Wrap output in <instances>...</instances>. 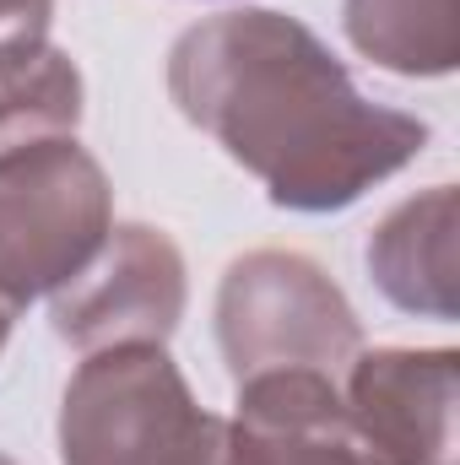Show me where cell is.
<instances>
[{"mask_svg": "<svg viewBox=\"0 0 460 465\" xmlns=\"http://www.w3.org/2000/svg\"><path fill=\"white\" fill-rule=\"evenodd\" d=\"M174 87L185 114L265 173L282 206L304 212L357 201L368 179L401 168L428 141L417 119L368 109L342 65L276 11L195 27L174 49Z\"/></svg>", "mask_w": 460, "mask_h": 465, "instance_id": "cell-1", "label": "cell"}, {"mask_svg": "<svg viewBox=\"0 0 460 465\" xmlns=\"http://www.w3.org/2000/svg\"><path fill=\"white\" fill-rule=\"evenodd\" d=\"M223 428L152 347L98 357L65 395V465H223Z\"/></svg>", "mask_w": 460, "mask_h": 465, "instance_id": "cell-2", "label": "cell"}, {"mask_svg": "<svg viewBox=\"0 0 460 465\" xmlns=\"http://www.w3.org/2000/svg\"><path fill=\"white\" fill-rule=\"evenodd\" d=\"M223 465H390L363 428L336 411V395L309 368H276L244 390L238 439Z\"/></svg>", "mask_w": 460, "mask_h": 465, "instance_id": "cell-3", "label": "cell"}, {"mask_svg": "<svg viewBox=\"0 0 460 465\" xmlns=\"http://www.w3.org/2000/svg\"><path fill=\"white\" fill-rule=\"evenodd\" d=\"M44 16H49V0H0V71L38 54Z\"/></svg>", "mask_w": 460, "mask_h": 465, "instance_id": "cell-4", "label": "cell"}]
</instances>
